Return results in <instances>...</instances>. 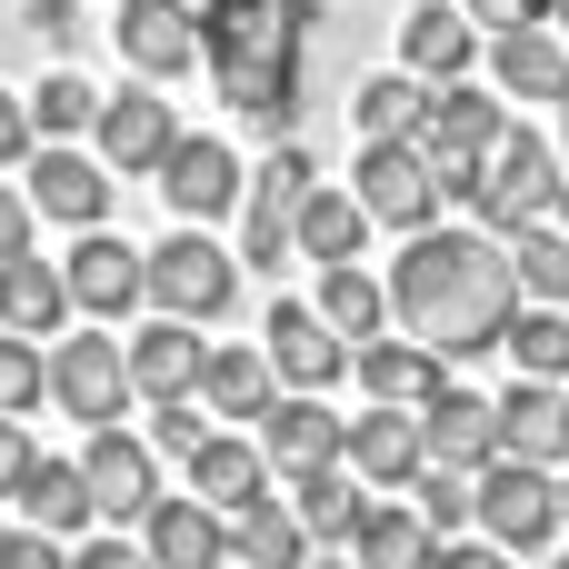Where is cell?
I'll list each match as a JSON object with an SVG mask.
<instances>
[{"instance_id": "obj_1", "label": "cell", "mask_w": 569, "mask_h": 569, "mask_svg": "<svg viewBox=\"0 0 569 569\" xmlns=\"http://www.w3.org/2000/svg\"><path fill=\"white\" fill-rule=\"evenodd\" d=\"M390 320L410 340H430L440 360H490L520 320V270H510V240L480 230V220H430L400 240L390 260Z\"/></svg>"}, {"instance_id": "obj_2", "label": "cell", "mask_w": 569, "mask_h": 569, "mask_svg": "<svg viewBox=\"0 0 569 569\" xmlns=\"http://www.w3.org/2000/svg\"><path fill=\"white\" fill-rule=\"evenodd\" d=\"M310 40H320V0H200V70L230 100V120L290 140L300 120V80H310Z\"/></svg>"}, {"instance_id": "obj_3", "label": "cell", "mask_w": 569, "mask_h": 569, "mask_svg": "<svg viewBox=\"0 0 569 569\" xmlns=\"http://www.w3.org/2000/svg\"><path fill=\"white\" fill-rule=\"evenodd\" d=\"M500 130H510V110L500 100H480V80H430V100H420V160L440 170V190H450V210H470V190H480V160L500 150Z\"/></svg>"}, {"instance_id": "obj_4", "label": "cell", "mask_w": 569, "mask_h": 569, "mask_svg": "<svg viewBox=\"0 0 569 569\" xmlns=\"http://www.w3.org/2000/svg\"><path fill=\"white\" fill-rule=\"evenodd\" d=\"M320 190V170H310V150L300 140H270V160L250 170V190H240V270H290V230H300V200Z\"/></svg>"}, {"instance_id": "obj_5", "label": "cell", "mask_w": 569, "mask_h": 569, "mask_svg": "<svg viewBox=\"0 0 569 569\" xmlns=\"http://www.w3.org/2000/svg\"><path fill=\"white\" fill-rule=\"evenodd\" d=\"M560 140H540V130H500V150L480 160V190H470V220L480 230H520V220H550V200H560Z\"/></svg>"}, {"instance_id": "obj_6", "label": "cell", "mask_w": 569, "mask_h": 569, "mask_svg": "<svg viewBox=\"0 0 569 569\" xmlns=\"http://www.w3.org/2000/svg\"><path fill=\"white\" fill-rule=\"evenodd\" d=\"M560 520H569V500H560V470H550V460L500 450V460L480 470V530H490L500 550H550Z\"/></svg>"}, {"instance_id": "obj_7", "label": "cell", "mask_w": 569, "mask_h": 569, "mask_svg": "<svg viewBox=\"0 0 569 569\" xmlns=\"http://www.w3.org/2000/svg\"><path fill=\"white\" fill-rule=\"evenodd\" d=\"M350 190H360V210L380 220V230H430L440 210H450V190H440V170L420 160V140H360V170H350Z\"/></svg>"}, {"instance_id": "obj_8", "label": "cell", "mask_w": 569, "mask_h": 569, "mask_svg": "<svg viewBox=\"0 0 569 569\" xmlns=\"http://www.w3.org/2000/svg\"><path fill=\"white\" fill-rule=\"evenodd\" d=\"M230 290H240V250H220L210 230H170V240L150 250V300H160V310H180V320H220Z\"/></svg>"}, {"instance_id": "obj_9", "label": "cell", "mask_w": 569, "mask_h": 569, "mask_svg": "<svg viewBox=\"0 0 569 569\" xmlns=\"http://www.w3.org/2000/svg\"><path fill=\"white\" fill-rule=\"evenodd\" d=\"M80 490H90V510L100 520H120V530H140L150 520V500H160V450L140 440V430H90L80 440Z\"/></svg>"}, {"instance_id": "obj_10", "label": "cell", "mask_w": 569, "mask_h": 569, "mask_svg": "<svg viewBox=\"0 0 569 569\" xmlns=\"http://www.w3.org/2000/svg\"><path fill=\"white\" fill-rule=\"evenodd\" d=\"M20 180H30V210L60 220V230H100L110 220V160L80 150V140H40L20 160Z\"/></svg>"}, {"instance_id": "obj_11", "label": "cell", "mask_w": 569, "mask_h": 569, "mask_svg": "<svg viewBox=\"0 0 569 569\" xmlns=\"http://www.w3.org/2000/svg\"><path fill=\"white\" fill-rule=\"evenodd\" d=\"M50 400L70 410V420H90V430H110L140 390H130V340H50Z\"/></svg>"}, {"instance_id": "obj_12", "label": "cell", "mask_w": 569, "mask_h": 569, "mask_svg": "<svg viewBox=\"0 0 569 569\" xmlns=\"http://www.w3.org/2000/svg\"><path fill=\"white\" fill-rule=\"evenodd\" d=\"M60 270H70V310H80V320H130V310L150 300V250H130V240H110V230H80Z\"/></svg>"}, {"instance_id": "obj_13", "label": "cell", "mask_w": 569, "mask_h": 569, "mask_svg": "<svg viewBox=\"0 0 569 569\" xmlns=\"http://www.w3.org/2000/svg\"><path fill=\"white\" fill-rule=\"evenodd\" d=\"M240 190H250V170H240L230 140H210V130H180V140H170L160 200H170L180 220H220V210H240Z\"/></svg>"}, {"instance_id": "obj_14", "label": "cell", "mask_w": 569, "mask_h": 569, "mask_svg": "<svg viewBox=\"0 0 569 569\" xmlns=\"http://www.w3.org/2000/svg\"><path fill=\"white\" fill-rule=\"evenodd\" d=\"M260 350H270L280 390H330V380L350 370V340L320 320V300H270V320H260Z\"/></svg>"}, {"instance_id": "obj_15", "label": "cell", "mask_w": 569, "mask_h": 569, "mask_svg": "<svg viewBox=\"0 0 569 569\" xmlns=\"http://www.w3.org/2000/svg\"><path fill=\"white\" fill-rule=\"evenodd\" d=\"M120 60L140 70V80H180V70H200V0H120Z\"/></svg>"}, {"instance_id": "obj_16", "label": "cell", "mask_w": 569, "mask_h": 569, "mask_svg": "<svg viewBox=\"0 0 569 569\" xmlns=\"http://www.w3.org/2000/svg\"><path fill=\"white\" fill-rule=\"evenodd\" d=\"M200 370H210L200 320L160 310V320H140V330H130V390H140L150 410H160V400H200Z\"/></svg>"}, {"instance_id": "obj_17", "label": "cell", "mask_w": 569, "mask_h": 569, "mask_svg": "<svg viewBox=\"0 0 569 569\" xmlns=\"http://www.w3.org/2000/svg\"><path fill=\"white\" fill-rule=\"evenodd\" d=\"M90 140H100V160H110V170H160V160H170V140H180V120H170L160 80H130V90H110V100H100Z\"/></svg>"}, {"instance_id": "obj_18", "label": "cell", "mask_w": 569, "mask_h": 569, "mask_svg": "<svg viewBox=\"0 0 569 569\" xmlns=\"http://www.w3.org/2000/svg\"><path fill=\"white\" fill-rule=\"evenodd\" d=\"M340 460H350V470H360L370 490H410V480L430 470V440H420V410H400V400H370V410L350 420Z\"/></svg>"}, {"instance_id": "obj_19", "label": "cell", "mask_w": 569, "mask_h": 569, "mask_svg": "<svg viewBox=\"0 0 569 569\" xmlns=\"http://www.w3.org/2000/svg\"><path fill=\"white\" fill-rule=\"evenodd\" d=\"M250 430H260L270 470H320V460H340V440H350V420L330 410V390H280Z\"/></svg>"}, {"instance_id": "obj_20", "label": "cell", "mask_w": 569, "mask_h": 569, "mask_svg": "<svg viewBox=\"0 0 569 569\" xmlns=\"http://www.w3.org/2000/svg\"><path fill=\"white\" fill-rule=\"evenodd\" d=\"M420 440H430V460H450V470H490V460H500V400L450 380V390L420 400Z\"/></svg>"}, {"instance_id": "obj_21", "label": "cell", "mask_w": 569, "mask_h": 569, "mask_svg": "<svg viewBox=\"0 0 569 569\" xmlns=\"http://www.w3.org/2000/svg\"><path fill=\"white\" fill-rule=\"evenodd\" d=\"M140 550L160 569H230V510H210L200 490H190V500H150Z\"/></svg>"}, {"instance_id": "obj_22", "label": "cell", "mask_w": 569, "mask_h": 569, "mask_svg": "<svg viewBox=\"0 0 569 569\" xmlns=\"http://www.w3.org/2000/svg\"><path fill=\"white\" fill-rule=\"evenodd\" d=\"M470 60H480V20H470L460 0H410V20H400V70H420V80H470Z\"/></svg>"}, {"instance_id": "obj_23", "label": "cell", "mask_w": 569, "mask_h": 569, "mask_svg": "<svg viewBox=\"0 0 569 569\" xmlns=\"http://www.w3.org/2000/svg\"><path fill=\"white\" fill-rule=\"evenodd\" d=\"M190 490H200L210 510H230V520L260 510V500H270V450H260V430H250V440H240V430H210V440L190 450Z\"/></svg>"}, {"instance_id": "obj_24", "label": "cell", "mask_w": 569, "mask_h": 569, "mask_svg": "<svg viewBox=\"0 0 569 569\" xmlns=\"http://www.w3.org/2000/svg\"><path fill=\"white\" fill-rule=\"evenodd\" d=\"M350 370H360V390H370V400H400V410H420L430 390H450V360H440L430 340H410V330H400V340H390V330H380V340H360V350H350Z\"/></svg>"}, {"instance_id": "obj_25", "label": "cell", "mask_w": 569, "mask_h": 569, "mask_svg": "<svg viewBox=\"0 0 569 569\" xmlns=\"http://www.w3.org/2000/svg\"><path fill=\"white\" fill-rule=\"evenodd\" d=\"M490 80H500L510 100H569V40H560V20L500 30V40H490Z\"/></svg>"}, {"instance_id": "obj_26", "label": "cell", "mask_w": 569, "mask_h": 569, "mask_svg": "<svg viewBox=\"0 0 569 569\" xmlns=\"http://www.w3.org/2000/svg\"><path fill=\"white\" fill-rule=\"evenodd\" d=\"M350 560L360 569H430L440 560V530L410 510V490H380V500L360 510V530H350Z\"/></svg>"}, {"instance_id": "obj_27", "label": "cell", "mask_w": 569, "mask_h": 569, "mask_svg": "<svg viewBox=\"0 0 569 569\" xmlns=\"http://www.w3.org/2000/svg\"><path fill=\"white\" fill-rule=\"evenodd\" d=\"M500 450H520V460H569V380H530L520 370V390H500Z\"/></svg>"}, {"instance_id": "obj_28", "label": "cell", "mask_w": 569, "mask_h": 569, "mask_svg": "<svg viewBox=\"0 0 569 569\" xmlns=\"http://www.w3.org/2000/svg\"><path fill=\"white\" fill-rule=\"evenodd\" d=\"M200 400H210V420H260V410L280 400V370H270V350H260V340H210Z\"/></svg>"}, {"instance_id": "obj_29", "label": "cell", "mask_w": 569, "mask_h": 569, "mask_svg": "<svg viewBox=\"0 0 569 569\" xmlns=\"http://www.w3.org/2000/svg\"><path fill=\"white\" fill-rule=\"evenodd\" d=\"M0 330H30V340H60L70 330V270L60 260H0Z\"/></svg>"}, {"instance_id": "obj_30", "label": "cell", "mask_w": 569, "mask_h": 569, "mask_svg": "<svg viewBox=\"0 0 569 569\" xmlns=\"http://www.w3.org/2000/svg\"><path fill=\"white\" fill-rule=\"evenodd\" d=\"M10 500H20V520H30V530H60V540L100 520V510H90V490H80V460H40V450H30V470L10 480Z\"/></svg>"}, {"instance_id": "obj_31", "label": "cell", "mask_w": 569, "mask_h": 569, "mask_svg": "<svg viewBox=\"0 0 569 569\" xmlns=\"http://www.w3.org/2000/svg\"><path fill=\"white\" fill-rule=\"evenodd\" d=\"M360 490H370V480H360L350 460L290 470V510H300V530H310V540H350V530H360V510H370Z\"/></svg>"}, {"instance_id": "obj_32", "label": "cell", "mask_w": 569, "mask_h": 569, "mask_svg": "<svg viewBox=\"0 0 569 569\" xmlns=\"http://www.w3.org/2000/svg\"><path fill=\"white\" fill-rule=\"evenodd\" d=\"M370 230H380V220L360 210V190H330V180H320V190L300 200V230H290V240H300V260H320V270H330V260H360V240H370Z\"/></svg>"}, {"instance_id": "obj_33", "label": "cell", "mask_w": 569, "mask_h": 569, "mask_svg": "<svg viewBox=\"0 0 569 569\" xmlns=\"http://www.w3.org/2000/svg\"><path fill=\"white\" fill-rule=\"evenodd\" d=\"M320 320H330L350 350L380 340V330H390V280H370L360 260H330V270H320Z\"/></svg>"}, {"instance_id": "obj_34", "label": "cell", "mask_w": 569, "mask_h": 569, "mask_svg": "<svg viewBox=\"0 0 569 569\" xmlns=\"http://www.w3.org/2000/svg\"><path fill=\"white\" fill-rule=\"evenodd\" d=\"M230 560H240V569H310V530H300V510H290V500L240 510V520H230Z\"/></svg>"}, {"instance_id": "obj_35", "label": "cell", "mask_w": 569, "mask_h": 569, "mask_svg": "<svg viewBox=\"0 0 569 569\" xmlns=\"http://www.w3.org/2000/svg\"><path fill=\"white\" fill-rule=\"evenodd\" d=\"M420 100H430L420 70H370L360 100H350V120H360V140H410L420 130Z\"/></svg>"}, {"instance_id": "obj_36", "label": "cell", "mask_w": 569, "mask_h": 569, "mask_svg": "<svg viewBox=\"0 0 569 569\" xmlns=\"http://www.w3.org/2000/svg\"><path fill=\"white\" fill-rule=\"evenodd\" d=\"M100 100H110V90H100L80 60H60V70L30 90V120H40V140H80V130L100 120Z\"/></svg>"}, {"instance_id": "obj_37", "label": "cell", "mask_w": 569, "mask_h": 569, "mask_svg": "<svg viewBox=\"0 0 569 569\" xmlns=\"http://www.w3.org/2000/svg\"><path fill=\"white\" fill-rule=\"evenodd\" d=\"M510 270H520V300H560L569 310V220H520L510 230Z\"/></svg>"}, {"instance_id": "obj_38", "label": "cell", "mask_w": 569, "mask_h": 569, "mask_svg": "<svg viewBox=\"0 0 569 569\" xmlns=\"http://www.w3.org/2000/svg\"><path fill=\"white\" fill-rule=\"evenodd\" d=\"M530 380H569V310L560 300H520V320H510V340H500Z\"/></svg>"}, {"instance_id": "obj_39", "label": "cell", "mask_w": 569, "mask_h": 569, "mask_svg": "<svg viewBox=\"0 0 569 569\" xmlns=\"http://www.w3.org/2000/svg\"><path fill=\"white\" fill-rule=\"evenodd\" d=\"M410 510L450 540V530H480V470H450V460H430L420 480H410Z\"/></svg>"}, {"instance_id": "obj_40", "label": "cell", "mask_w": 569, "mask_h": 569, "mask_svg": "<svg viewBox=\"0 0 569 569\" xmlns=\"http://www.w3.org/2000/svg\"><path fill=\"white\" fill-rule=\"evenodd\" d=\"M40 400H50V340L0 330V410H10V420H30Z\"/></svg>"}, {"instance_id": "obj_41", "label": "cell", "mask_w": 569, "mask_h": 569, "mask_svg": "<svg viewBox=\"0 0 569 569\" xmlns=\"http://www.w3.org/2000/svg\"><path fill=\"white\" fill-rule=\"evenodd\" d=\"M200 440H210V400H160V420H150V450L190 460Z\"/></svg>"}, {"instance_id": "obj_42", "label": "cell", "mask_w": 569, "mask_h": 569, "mask_svg": "<svg viewBox=\"0 0 569 569\" xmlns=\"http://www.w3.org/2000/svg\"><path fill=\"white\" fill-rule=\"evenodd\" d=\"M0 569H70V550H60V530H0Z\"/></svg>"}, {"instance_id": "obj_43", "label": "cell", "mask_w": 569, "mask_h": 569, "mask_svg": "<svg viewBox=\"0 0 569 569\" xmlns=\"http://www.w3.org/2000/svg\"><path fill=\"white\" fill-rule=\"evenodd\" d=\"M40 150V120H30V90H0V170H20Z\"/></svg>"}, {"instance_id": "obj_44", "label": "cell", "mask_w": 569, "mask_h": 569, "mask_svg": "<svg viewBox=\"0 0 569 569\" xmlns=\"http://www.w3.org/2000/svg\"><path fill=\"white\" fill-rule=\"evenodd\" d=\"M430 569H510V550H500L490 530H480V540H470V530H450V540H440V560H430Z\"/></svg>"}, {"instance_id": "obj_45", "label": "cell", "mask_w": 569, "mask_h": 569, "mask_svg": "<svg viewBox=\"0 0 569 569\" xmlns=\"http://www.w3.org/2000/svg\"><path fill=\"white\" fill-rule=\"evenodd\" d=\"M20 20H30L50 50H70V40H80V0H20Z\"/></svg>"}, {"instance_id": "obj_46", "label": "cell", "mask_w": 569, "mask_h": 569, "mask_svg": "<svg viewBox=\"0 0 569 569\" xmlns=\"http://www.w3.org/2000/svg\"><path fill=\"white\" fill-rule=\"evenodd\" d=\"M460 10H470L490 40H500V30H530V20H550V0H460Z\"/></svg>"}, {"instance_id": "obj_47", "label": "cell", "mask_w": 569, "mask_h": 569, "mask_svg": "<svg viewBox=\"0 0 569 569\" xmlns=\"http://www.w3.org/2000/svg\"><path fill=\"white\" fill-rule=\"evenodd\" d=\"M70 569H160V560H150L140 540H80V550H70Z\"/></svg>"}, {"instance_id": "obj_48", "label": "cell", "mask_w": 569, "mask_h": 569, "mask_svg": "<svg viewBox=\"0 0 569 569\" xmlns=\"http://www.w3.org/2000/svg\"><path fill=\"white\" fill-rule=\"evenodd\" d=\"M30 220H40V210H30V190H0V260H20V250H30Z\"/></svg>"}, {"instance_id": "obj_49", "label": "cell", "mask_w": 569, "mask_h": 569, "mask_svg": "<svg viewBox=\"0 0 569 569\" xmlns=\"http://www.w3.org/2000/svg\"><path fill=\"white\" fill-rule=\"evenodd\" d=\"M20 470H30V430L0 410V500H10V480H20Z\"/></svg>"}, {"instance_id": "obj_50", "label": "cell", "mask_w": 569, "mask_h": 569, "mask_svg": "<svg viewBox=\"0 0 569 569\" xmlns=\"http://www.w3.org/2000/svg\"><path fill=\"white\" fill-rule=\"evenodd\" d=\"M550 20H560V40H569V0H550Z\"/></svg>"}, {"instance_id": "obj_51", "label": "cell", "mask_w": 569, "mask_h": 569, "mask_svg": "<svg viewBox=\"0 0 569 569\" xmlns=\"http://www.w3.org/2000/svg\"><path fill=\"white\" fill-rule=\"evenodd\" d=\"M560 150H569V100H560Z\"/></svg>"}, {"instance_id": "obj_52", "label": "cell", "mask_w": 569, "mask_h": 569, "mask_svg": "<svg viewBox=\"0 0 569 569\" xmlns=\"http://www.w3.org/2000/svg\"><path fill=\"white\" fill-rule=\"evenodd\" d=\"M560 220H569V190H560Z\"/></svg>"}, {"instance_id": "obj_53", "label": "cell", "mask_w": 569, "mask_h": 569, "mask_svg": "<svg viewBox=\"0 0 569 569\" xmlns=\"http://www.w3.org/2000/svg\"><path fill=\"white\" fill-rule=\"evenodd\" d=\"M560 569H569V550H560Z\"/></svg>"}]
</instances>
